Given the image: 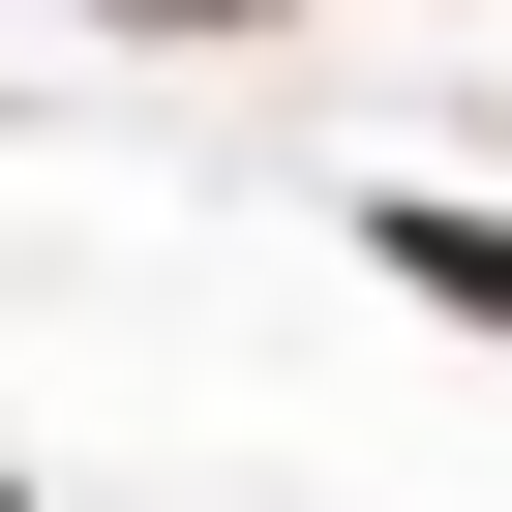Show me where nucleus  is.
Returning <instances> with one entry per match:
<instances>
[{
    "label": "nucleus",
    "mask_w": 512,
    "mask_h": 512,
    "mask_svg": "<svg viewBox=\"0 0 512 512\" xmlns=\"http://www.w3.org/2000/svg\"><path fill=\"white\" fill-rule=\"evenodd\" d=\"M392 272H422V302H482V332H512V211H422V181H392Z\"/></svg>",
    "instance_id": "1"
},
{
    "label": "nucleus",
    "mask_w": 512,
    "mask_h": 512,
    "mask_svg": "<svg viewBox=\"0 0 512 512\" xmlns=\"http://www.w3.org/2000/svg\"><path fill=\"white\" fill-rule=\"evenodd\" d=\"M121 31H272V0H121Z\"/></svg>",
    "instance_id": "2"
}]
</instances>
